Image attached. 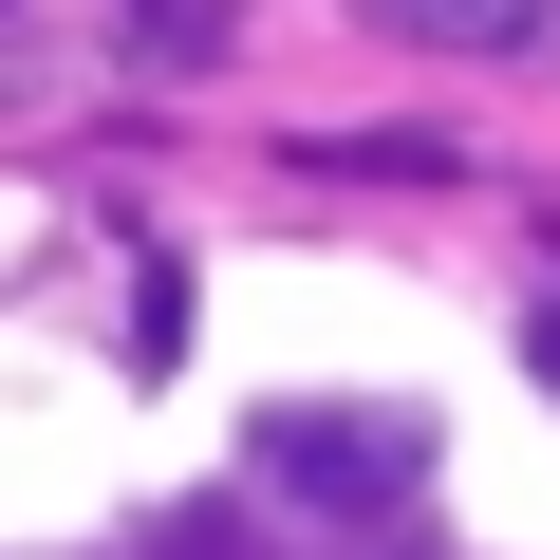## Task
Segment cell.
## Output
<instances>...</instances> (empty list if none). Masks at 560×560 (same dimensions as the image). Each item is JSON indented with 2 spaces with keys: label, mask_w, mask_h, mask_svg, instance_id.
<instances>
[{
  "label": "cell",
  "mask_w": 560,
  "mask_h": 560,
  "mask_svg": "<svg viewBox=\"0 0 560 560\" xmlns=\"http://www.w3.org/2000/svg\"><path fill=\"white\" fill-rule=\"evenodd\" d=\"M261 467L300 504H411L430 486V430L411 411H261Z\"/></svg>",
  "instance_id": "cell-1"
},
{
  "label": "cell",
  "mask_w": 560,
  "mask_h": 560,
  "mask_svg": "<svg viewBox=\"0 0 560 560\" xmlns=\"http://www.w3.org/2000/svg\"><path fill=\"white\" fill-rule=\"evenodd\" d=\"M374 38H430V57H541L560 0H355Z\"/></svg>",
  "instance_id": "cell-2"
},
{
  "label": "cell",
  "mask_w": 560,
  "mask_h": 560,
  "mask_svg": "<svg viewBox=\"0 0 560 560\" xmlns=\"http://www.w3.org/2000/svg\"><path fill=\"white\" fill-rule=\"evenodd\" d=\"M300 168H355V187H448L430 131H300Z\"/></svg>",
  "instance_id": "cell-3"
},
{
  "label": "cell",
  "mask_w": 560,
  "mask_h": 560,
  "mask_svg": "<svg viewBox=\"0 0 560 560\" xmlns=\"http://www.w3.org/2000/svg\"><path fill=\"white\" fill-rule=\"evenodd\" d=\"M131 20H150V57H168V75H206V57H224V0H131Z\"/></svg>",
  "instance_id": "cell-4"
},
{
  "label": "cell",
  "mask_w": 560,
  "mask_h": 560,
  "mask_svg": "<svg viewBox=\"0 0 560 560\" xmlns=\"http://www.w3.org/2000/svg\"><path fill=\"white\" fill-rule=\"evenodd\" d=\"M131 355H150V374L187 355V261H150V280H131Z\"/></svg>",
  "instance_id": "cell-5"
}]
</instances>
